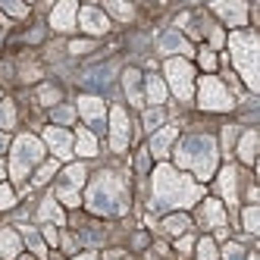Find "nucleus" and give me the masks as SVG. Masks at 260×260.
Segmentation results:
<instances>
[{
  "mask_svg": "<svg viewBox=\"0 0 260 260\" xmlns=\"http://www.w3.org/2000/svg\"><path fill=\"white\" fill-rule=\"evenodd\" d=\"M13 204H16V194H13V188L0 182V210H10Z\"/></svg>",
  "mask_w": 260,
  "mask_h": 260,
  "instance_id": "40",
  "label": "nucleus"
},
{
  "mask_svg": "<svg viewBox=\"0 0 260 260\" xmlns=\"http://www.w3.org/2000/svg\"><path fill=\"white\" fill-rule=\"evenodd\" d=\"M198 60H201V66L207 69V72H213V69H216V53H213L210 47H201V53H198Z\"/></svg>",
  "mask_w": 260,
  "mask_h": 260,
  "instance_id": "39",
  "label": "nucleus"
},
{
  "mask_svg": "<svg viewBox=\"0 0 260 260\" xmlns=\"http://www.w3.org/2000/svg\"><path fill=\"white\" fill-rule=\"evenodd\" d=\"M191 248H194V238H191V235H182V238L176 241V251H179V254H191Z\"/></svg>",
  "mask_w": 260,
  "mask_h": 260,
  "instance_id": "42",
  "label": "nucleus"
},
{
  "mask_svg": "<svg viewBox=\"0 0 260 260\" xmlns=\"http://www.w3.org/2000/svg\"><path fill=\"white\" fill-rule=\"evenodd\" d=\"M210 10L216 13V16H222L226 19V25H235V31L248 22V4H241V0H229V4H210Z\"/></svg>",
  "mask_w": 260,
  "mask_h": 260,
  "instance_id": "13",
  "label": "nucleus"
},
{
  "mask_svg": "<svg viewBox=\"0 0 260 260\" xmlns=\"http://www.w3.org/2000/svg\"><path fill=\"white\" fill-rule=\"evenodd\" d=\"M76 19H79V4L72 0H63L50 10V28L53 31H72L76 28Z\"/></svg>",
  "mask_w": 260,
  "mask_h": 260,
  "instance_id": "10",
  "label": "nucleus"
},
{
  "mask_svg": "<svg viewBox=\"0 0 260 260\" xmlns=\"http://www.w3.org/2000/svg\"><path fill=\"white\" fill-rule=\"evenodd\" d=\"M198 104L210 113H222V110H232V98L226 85H222L216 76H204L201 85H198Z\"/></svg>",
  "mask_w": 260,
  "mask_h": 260,
  "instance_id": "6",
  "label": "nucleus"
},
{
  "mask_svg": "<svg viewBox=\"0 0 260 260\" xmlns=\"http://www.w3.org/2000/svg\"><path fill=\"white\" fill-rule=\"evenodd\" d=\"M22 238H25V245L35 251V257H44L47 254V248H44V238L35 232V229H28V226H22Z\"/></svg>",
  "mask_w": 260,
  "mask_h": 260,
  "instance_id": "28",
  "label": "nucleus"
},
{
  "mask_svg": "<svg viewBox=\"0 0 260 260\" xmlns=\"http://www.w3.org/2000/svg\"><path fill=\"white\" fill-rule=\"evenodd\" d=\"M113 72H116V66H113V63H107V66H94V69H88L85 76H82V85H88V88H107V85H110V79H113Z\"/></svg>",
  "mask_w": 260,
  "mask_h": 260,
  "instance_id": "18",
  "label": "nucleus"
},
{
  "mask_svg": "<svg viewBox=\"0 0 260 260\" xmlns=\"http://www.w3.org/2000/svg\"><path fill=\"white\" fill-rule=\"evenodd\" d=\"M85 179H88V173H85V166L82 163H72V166H66V179H63V185H69V188H82L85 185Z\"/></svg>",
  "mask_w": 260,
  "mask_h": 260,
  "instance_id": "27",
  "label": "nucleus"
},
{
  "mask_svg": "<svg viewBox=\"0 0 260 260\" xmlns=\"http://www.w3.org/2000/svg\"><path fill=\"white\" fill-rule=\"evenodd\" d=\"M160 125H163V107H151V110H144V128H147V132H157Z\"/></svg>",
  "mask_w": 260,
  "mask_h": 260,
  "instance_id": "30",
  "label": "nucleus"
},
{
  "mask_svg": "<svg viewBox=\"0 0 260 260\" xmlns=\"http://www.w3.org/2000/svg\"><path fill=\"white\" fill-rule=\"evenodd\" d=\"M254 151H257V132L251 128V132H245V135H241V141H238V157H241V163H254Z\"/></svg>",
  "mask_w": 260,
  "mask_h": 260,
  "instance_id": "25",
  "label": "nucleus"
},
{
  "mask_svg": "<svg viewBox=\"0 0 260 260\" xmlns=\"http://www.w3.org/2000/svg\"><path fill=\"white\" fill-rule=\"evenodd\" d=\"M104 13L116 16L119 22H128V19L135 16V7H132V4H119V0H107V4H104Z\"/></svg>",
  "mask_w": 260,
  "mask_h": 260,
  "instance_id": "26",
  "label": "nucleus"
},
{
  "mask_svg": "<svg viewBox=\"0 0 260 260\" xmlns=\"http://www.w3.org/2000/svg\"><path fill=\"white\" fill-rule=\"evenodd\" d=\"M0 10H4L7 16H13V19H22V16H28V7H25V4H13V0H0Z\"/></svg>",
  "mask_w": 260,
  "mask_h": 260,
  "instance_id": "34",
  "label": "nucleus"
},
{
  "mask_svg": "<svg viewBox=\"0 0 260 260\" xmlns=\"http://www.w3.org/2000/svg\"><path fill=\"white\" fill-rule=\"evenodd\" d=\"M144 85H147V101H151V107H163V101H166V82L160 76H147Z\"/></svg>",
  "mask_w": 260,
  "mask_h": 260,
  "instance_id": "21",
  "label": "nucleus"
},
{
  "mask_svg": "<svg viewBox=\"0 0 260 260\" xmlns=\"http://www.w3.org/2000/svg\"><path fill=\"white\" fill-rule=\"evenodd\" d=\"M229 47H232V60H235V69L241 72V79L251 91L260 88V79H257V57H260V41L254 31H245L238 28L229 35Z\"/></svg>",
  "mask_w": 260,
  "mask_h": 260,
  "instance_id": "4",
  "label": "nucleus"
},
{
  "mask_svg": "<svg viewBox=\"0 0 260 260\" xmlns=\"http://www.w3.org/2000/svg\"><path fill=\"white\" fill-rule=\"evenodd\" d=\"M188 229H191V219L185 213H173L163 219V232H170V235H185Z\"/></svg>",
  "mask_w": 260,
  "mask_h": 260,
  "instance_id": "24",
  "label": "nucleus"
},
{
  "mask_svg": "<svg viewBox=\"0 0 260 260\" xmlns=\"http://www.w3.org/2000/svg\"><path fill=\"white\" fill-rule=\"evenodd\" d=\"M50 116H53V122H57V125H66V122H72V116H76V110H72V107H53L50 110Z\"/></svg>",
  "mask_w": 260,
  "mask_h": 260,
  "instance_id": "35",
  "label": "nucleus"
},
{
  "mask_svg": "<svg viewBox=\"0 0 260 260\" xmlns=\"http://www.w3.org/2000/svg\"><path fill=\"white\" fill-rule=\"evenodd\" d=\"M144 245H147V235L138 232V235H135V248H144Z\"/></svg>",
  "mask_w": 260,
  "mask_h": 260,
  "instance_id": "47",
  "label": "nucleus"
},
{
  "mask_svg": "<svg viewBox=\"0 0 260 260\" xmlns=\"http://www.w3.org/2000/svg\"><path fill=\"white\" fill-rule=\"evenodd\" d=\"M147 157H151V154H147V151H141V154H138V160H135V166H138L141 173H147Z\"/></svg>",
  "mask_w": 260,
  "mask_h": 260,
  "instance_id": "46",
  "label": "nucleus"
},
{
  "mask_svg": "<svg viewBox=\"0 0 260 260\" xmlns=\"http://www.w3.org/2000/svg\"><path fill=\"white\" fill-rule=\"evenodd\" d=\"M248 254H245V248L241 245H235V241H229L226 248H222V260H245Z\"/></svg>",
  "mask_w": 260,
  "mask_h": 260,
  "instance_id": "38",
  "label": "nucleus"
},
{
  "mask_svg": "<svg viewBox=\"0 0 260 260\" xmlns=\"http://www.w3.org/2000/svg\"><path fill=\"white\" fill-rule=\"evenodd\" d=\"M57 201H63L66 204V207H79V191L76 188H69V185H60V188H57Z\"/></svg>",
  "mask_w": 260,
  "mask_h": 260,
  "instance_id": "33",
  "label": "nucleus"
},
{
  "mask_svg": "<svg viewBox=\"0 0 260 260\" xmlns=\"http://www.w3.org/2000/svg\"><path fill=\"white\" fill-rule=\"evenodd\" d=\"M216 160H219V151L210 135H185L176 147V163L182 170H194L201 182H207L213 176Z\"/></svg>",
  "mask_w": 260,
  "mask_h": 260,
  "instance_id": "3",
  "label": "nucleus"
},
{
  "mask_svg": "<svg viewBox=\"0 0 260 260\" xmlns=\"http://www.w3.org/2000/svg\"><path fill=\"white\" fill-rule=\"evenodd\" d=\"M72 260H98V254H94V251H85V254H79V257H72Z\"/></svg>",
  "mask_w": 260,
  "mask_h": 260,
  "instance_id": "48",
  "label": "nucleus"
},
{
  "mask_svg": "<svg viewBox=\"0 0 260 260\" xmlns=\"http://www.w3.org/2000/svg\"><path fill=\"white\" fill-rule=\"evenodd\" d=\"M201 216H204V222H207V226H213V229H222V226H226V213H222V204L213 201V198L204 201Z\"/></svg>",
  "mask_w": 260,
  "mask_h": 260,
  "instance_id": "20",
  "label": "nucleus"
},
{
  "mask_svg": "<svg viewBox=\"0 0 260 260\" xmlns=\"http://www.w3.org/2000/svg\"><path fill=\"white\" fill-rule=\"evenodd\" d=\"M207 38H210L213 47H219V44H222V31H219V28H207Z\"/></svg>",
  "mask_w": 260,
  "mask_h": 260,
  "instance_id": "44",
  "label": "nucleus"
},
{
  "mask_svg": "<svg viewBox=\"0 0 260 260\" xmlns=\"http://www.w3.org/2000/svg\"><path fill=\"white\" fill-rule=\"evenodd\" d=\"M132 138V128H128V113L122 107H110V147L116 154H122Z\"/></svg>",
  "mask_w": 260,
  "mask_h": 260,
  "instance_id": "8",
  "label": "nucleus"
},
{
  "mask_svg": "<svg viewBox=\"0 0 260 260\" xmlns=\"http://www.w3.org/2000/svg\"><path fill=\"white\" fill-rule=\"evenodd\" d=\"M88 210L98 216H122L128 210V191L119 173H98L88 185Z\"/></svg>",
  "mask_w": 260,
  "mask_h": 260,
  "instance_id": "2",
  "label": "nucleus"
},
{
  "mask_svg": "<svg viewBox=\"0 0 260 260\" xmlns=\"http://www.w3.org/2000/svg\"><path fill=\"white\" fill-rule=\"evenodd\" d=\"M248 260H257V257H254V254H248Z\"/></svg>",
  "mask_w": 260,
  "mask_h": 260,
  "instance_id": "51",
  "label": "nucleus"
},
{
  "mask_svg": "<svg viewBox=\"0 0 260 260\" xmlns=\"http://www.w3.org/2000/svg\"><path fill=\"white\" fill-rule=\"evenodd\" d=\"M157 47H160V53H185V57H191V44L182 38V35L176 31V28H170V31H163L160 38H157Z\"/></svg>",
  "mask_w": 260,
  "mask_h": 260,
  "instance_id": "15",
  "label": "nucleus"
},
{
  "mask_svg": "<svg viewBox=\"0 0 260 260\" xmlns=\"http://www.w3.org/2000/svg\"><path fill=\"white\" fill-rule=\"evenodd\" d=\"M57 173V160H50V163H44L41 170H38V176H35V182L31 185H44V182H50V176Z\"/></svg>",
  "mask_w": 260,
  "mask_h": 260,
  "instance_id": "37",
  "label": "nucleus"
},
{
  "mask_svg": "<svg viewBox=\"0 0 260 260\" xmlns=\"http://www.w3.org/2000/svg\"><path fill=\"white\" fill-rule=\"evenodd\" d=\"M79 113L85 116V122L94 128V132H101V128H104L107 107H104L101 98H94V94H82V98H79Z\"/></svg>",
  "mask_w": 260,
  "mask_h": 260,
  "instance_id": "11",
  "label": "nucleus"
},
{
  "mask_svg": "<svg viewBox=\"0 0 260 260\" xmlns=\"http://www.w3.org/2000/svg\"><path fill=\"white\" fill-rule=\"evenodd\" d=\"M19 260H35V257H19Z\"/></svg>",
  "mask_w": 260,
  "mask_h": 260,
  "instance_id": "52",
  "label": "nucleus"
},
{
  "mask_svg": "<svg viewBox=\"0 0 260 260\" xmlns=\"http://www.w3.org/2000/svg\"><path fill=\"white\" fill-rule=\"evenodd\" d=\"M257 222H260V210H257V207H254V204H251V207L245 210V229H248L251 235H257V229H260V226H257Z\"/></svg>",
  "mask_w": 260,
  "mask_h": 260,
  "instance_id": "36",
  "label": "nucleus"
},
{
  "mask_svg": "<svg viewBox=\"0 0 260 260\" xmlns=\"http://www.w3.org/2000/svg\"><path fill=\"white\" fill-rule=\"evenodd\" d=\"M16 122V107L10 101H0V128H13Z\"/></svg>",
  "mask_w": 260,
  "mask_h": 260,
  "instance_id": "32",
  "label": "nucleus"
},
{
  "mask_svg": "<svg viewBox=\"0 0 260 260\" xmlns=\"http://www.w3.org/2000/svg\"><path fill=\"white\" fill-rule=\"evenodd\" d=\"M88 50H94V41H72L69 44V53H76V57L79 53H88Z\"/></svg>",
  "mask_w": 260,
  "mask_h": 260,
  "instance_id": "41",
  "label": "nucleus"
},
{
  "mask_svg": "<svg viewBox=\"0 0 260 260\" xmlns=\"http://www.w3.org/2000/svg\"><path fill=\"white\" fill-rule=\"evenodd\" d=\"M44 160V144L35 135H19L13 141V157H10V176L13 182H25L28 170Z\"/></svg>",
  "mask_w": 260,
  "mask_h": 260,
  "instance_id": "5",
  "label": "nucleus"
},
{
  "mask_svg": "<svg viewBox=\"0 0 260 260\" xmlns=\"http://www.w3.org/2000/svg\"><path fill=\"white\" fill-rule=\"evenodd\" d=\"M141 79H144V76H141L138 69H125V72H122V88H125V98L132 101L135 107H141V104H144V94H141Z\"/></svg>",
  "mask_w": 260,
  "mask_h": 260,
  "instance_id": "17",
  "label": "nucleus"
},
{
  "mask_svg": "<svg viewBox=\"0 0 260 260\" xmlns=\"http://www.w3.org/2000/svg\"><path fill=\"white\" fill-rule=\"evenodd\" d=\"M22 251V238L16 229H0V257L4 260H19Z\"/></svg>",
  "mask_w": 260,
  "mask_h": 260,
  "instance_id": "16",
  "label": "nucleus"
},
{
  "mask_svg": "<svg viewBox=\"0 0 260 260\" xmlns=\"http://www.w3.org/2000/svg\"><path fill=\"white\" fill-rule=\"evenodd\" d=\"M0 179H4V163H0Z\"/></svg>",
  "mask_w": 260,
  "mask_h": 260,
  "instance_id": "50",
  "label": "nucleus"
},
{
  "mask_svg": "<svg viewBox=\"0 0 260 260\" xmlns=\"http://www.w3.org/2000/svg\"><path fill=\"white\" fill-rule=\"evenodd\" d=\"M176 138H179V128H176V125H163V128H157L154 138H151V147H147V154H154L157 160L166 157V154H170V144H173Z\"/></svg>",
  "mask_w": 260,
  "mask_h": 260,
  "instance_id": "14",
  "label": "nucleus"
},
{
  "mask_svg": "<svg viewBox=\"0 0 260 260\" xmlns=\"http://www.w3.org/2000/svg\"><path fill=\"white\" fill-rule=\"evenodd\" d=\"M44 241H47V245H60V232L53 226H44Z\"/></svg>",
  "mask_w": 260,
  "mask_h": 260,
  "instance_id": "43",
  "label": "nucleus"
},
{
  "mask_svg": "<svg viewBox=\"0 0 260 260\" xmlns=\"http://www.w3.org/2000/svg\"><path fill=\"white\" fill-rule=\"evenodd\" d=\"M201 201V185L188 176L176 173L173 166L160 163L154 170V210H173V207H191Z\"/></svg>",
  "mask_w": 260,
  "mask_h": 260,
  "instance_id": "1",
  "label": "nucleus"
},
{
  "mask_svg": "<svg viewBox=\"0 0 260 260\" xmlns=\"http://www.w3.org/2000/svg\"><path fill=\"white\" fill-rule=\"evenodd\" d=\"M4 147H7V135H4V132H0V151H4Z\"/></svg>",
  "mask_w": 260,
  "mask_h": 260,
  "instance_id": "49",
  "label": "nucleus"
},
{
  "mask_svg": "<svg viewBox=\"0 0 260 260\" xmlns=\"http://www.w3.org/2000/svg\"><path fill=\"white\" fill-rule=\"evenodd\" d=\"M38 219H44V222H53V226H63V210H60V204H57V198H44V204H41V210H38Z\"/></svg>",
  "mask_w": 260,
  "mask_h": 260,
  "instance_id": "22",
  "label": "nucleus"
},
{
  "mask_svg": "<svg viewBox=\"0 0 260 260\" xmlns=\"http://www.w3.org/2000/svg\"><path fill=\"white\" fill-rule=\"evenodd\" d=\"M44 141L50 144V151L57 154L60 160H69V157H72V135L66 132V128L47 125V128H44Z\"/></svg>",
  "mask_w": 260,
  "mask_h": 260,
  "instance_id": "12",
  "label": "nucleus"
},
{
  "mask_svg": "<svg viewBox=\"0 0 260 260\" xmlns=\"http://www.w3.org/2000/svg\"><path fill=\"white\" fill-rule=\"evenodd\" d=\"M194 260H219V251L213 245V238H201L198 241V257Z\"/></svg>",
  "mask_w": 260,
  "mask_h": 260,
  "instance_id": "29",
  "label": "nucleus"
},
{
  "mask_svg": "<svg viewBox=\"0 0 260 260\" xmlns=\"http://www.w3.org/2000/svg\"><path fill=\"white\" fill-rule=\"evenodd\" d=\"M79 28L88 31V35H107L110 31V19H107V13L101 7H82L79 10Z\"/></svg>",
  "mask_w": 260,
  "mask_h": 260,
  "instance_id": "9",
  "label": "nucleus"
},
{
  "mask_svg": "<svg viewBox=\"0 0 260 260\" xmlns=\"http://www.w3.org/2000/svg\"><path fill=\"white\" fill-rule=\"evenodd\" d=\"M166 82H170L173 88V94L179 101H191V91H194V69L188 60H166Z\"/></svg>",
  "mask_w": 260,
  "mask_h": 260,
  "instance_id": "7",
  "label": "nucleus"
},
{
  "mask_svg": "<svg viewBox=\"0 0 260 260\" xmlns=\"http://www.w3.org/2000/svg\"><path fill=\"white\" fill-rule=\"evenodd\" d=\"M219 191L229 204L238 201V173H235V166H226V170L219 173Z\"/></svg>",
  "mask_w": 260,
  "mask_h": 260,
  "instance_id": "19",
  "label": "nucleus"
},
{
  "mask_svg": "<svg viewBox=\"0 0 260 260\" xmlns=\"http://www.w3.org/2000/svg\"><path fill=\"white\" fill-rule=\"evenodd\" d=\"M222 132H226V135H222V141H226V147H232V141H235V132H238V128H235V125H226V128H222Z\"/></svg>",
  "mask_w": 260,
  "mask_h": 260,
  "instance_id": "45",
  "label": "nucleus"
},
{
  "mask_svg": "<svg viewBox=\"0 0 260 260\" xmlns=\"http://www.w3.org/2000/svg\"><path fill=\"white\" fill-rule=\"evenodd\" d=\"M76 151H79V157H98V138H94V132L79 128V135H76Z\"/></svg>",
  "mask_w": 260,
  "mask_h": 260,
  "instance_id": "23",
  "label": "nucleus"
},
{
  "mask_svg": "<svg viewBox=\"0 0 260 260\" xmlns=\"http://www.w3.org/2000/svg\"><path fill=\"white\" fill-rule=\"evenodd\" d=\"M38 101H41L44 107L60 104V88H53V85H41V88H38Z\"/></svg>",
  "mask_w": 260,
  "mask_h": 260,
  "instance_id": "31",
  "label": "nucleus"
}]
</instances>
